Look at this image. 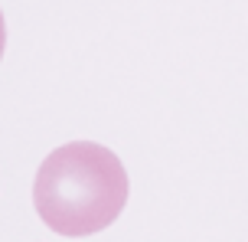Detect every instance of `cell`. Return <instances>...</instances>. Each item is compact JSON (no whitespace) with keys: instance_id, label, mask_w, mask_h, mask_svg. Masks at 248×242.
Wrapping results in <instances>:
<instances>
[{"instance_id":"1","label":"cell","mask_w":248,"mask_h":242,"mask_svg":"<svg viewBox=\"0 0 248 242\" xmlns=\"http://www.w3.org/2000/svg\"><path fill=\"white\" fill-rule=\"evenodd\" d=\"M131 180L121 157L95 141H69L46 154L33 180V206L59 236L82 239L121 216Z\"/></svg>"},{"instance_id":"2","label":"cell","mask_w":248,"mask_h":242,"mask_svg":"<svg viewBox=\"0 0 248 242\" xmlns=\"http://www.w3.org/2000/svg\"><path fill=\"white\" fill-rule=\"evenodd\" d=\"M3 49H7V23H3V10H0V59H3Z\"/></svg>"}]
</instances>
